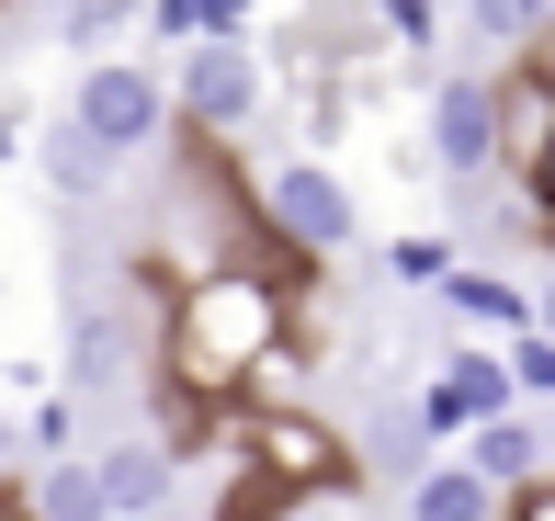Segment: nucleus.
<instances>
[{
    "label": "nucleus",
    "instance_id": "nucleus-6",
    "mask_svg": "<svg viewBox=\"0 0 555 521\" xmlns=\"http://www.w3.org/2000/svg\"><path fill=\"white\" fill-rule=\"evenodd\" d=\"M420 408H431L442 442H476L488 419L521 408V375H511V352H488V340H442V375L420 386Z\"/></svg>",
    "mask_w": 555,
    "mask_h": 521
},
{
    "label": "nucleus",
    "instance_id": "nucleus-5",
    "mask_svg": "<svg viewBox=\"0 0 555 521\" xmlns=\"http://www.w3.org/2000/svg\"><path fill=\"white\" fill-rule=\"evenodd\" d=\"M249 193H261V227L295 261H340L351 250V182L330 159H272V170H249Z\"/></svg>",
    "mask_w": 555,
    "mask_h": 521
},
{
    "label": "nucleus",
    "instance_id": "nucleus-3",
    "mask_svg": "<svg viewBox=\"0 0 555 521\" xmlns=\"http://www.w3.org/2000/svg\"><path fill=\"white\" fill-rule=\"evenodd\" d=\"M420 159L453 193L499 182V68H431V91H420Z\"/></svg>",
    "mask_w": 555,
    "mask_h": 521
},
{
    "label": "nucleus",
    "instance_id": "nucleus-22",
    "mask_svg": "<svg viewBox=\"0 0 555 521\" xmlns=\"http://www.w3.org/2000/svg\"><path fill=\"white\" fill-rule=\"evenodd\" d=\"M533 329L555 340V272H544V284H533Z\"/></svg>",
    "mask_w": 555,
    "mask_h": 521
},
{
    "label": "nucleus",
    "instance_id": "nucleus-20",
    "mask_svg": "<svg viewBox=\"0 0 555 521\" xmlns=\"http://www.w3.org/2000/svg\"><path fill=\"white\" fill-rule=\"evenodd\" d=\"M521 216H533V227L555 238V170H544V182H533V205H521Z\"/></svg>",
    "mask_w": 555,
    "mask_h": 521
},
{
    "label": "nucleus",
    "instance_id": "nucleus-10",
    "mask_svg": "<svg viewBox=\"0 0 555 521\" xmlns=\"http://www.w3.org/2000/svg\"><path fill=\"white\" fill-rule=\"evenodd\" d=\"M35 521H125L114 510V477H103V454H80V465H35Z\"/></svg>",
    "mask_w": 555,
    "mask_h": 521
},
{
    "label": "nucleus",
    "instance_id": "nucleus-2",
    "mask_svg": "<svg viewBox=\"0 0 555 521\" xmlns=\"http://www.w3.org/2000/svg\"><path fill=\"white\" fill-rule=\"evenodd\" d=\"M68 126L91 147H114V159H147L159 136H182V103H170V80L147 57H103L68 80Z\"/></svg>",
    "mask_w": 555,
    "mask_h": 521
},
{
    "label": "nucleus",
    "instance_id": "nucleus-18",
    "mask_svg": "<svg viewBox=\"0 0 555 521\" xmlns=\"http://www.w3.org/2000/svg\"><path fill=\"white\" fill-rule=\"evenodd\" d=\"M511 375H521V408H555V340H544V329L511 340Z\"/></svg>",
    "mask_w": 555,
    "mask_h": 521
},
{
    "label": "nucleus",
    "instance_id": "nucleus-9",
    "mask_svg": "<svg viewBox=\"0 0 555 521\" xmlns=\"http://www.w3.org/2000/svg\"><path fill=\"white\" fill-rule=\"evenodd\" d=\"M465 465H476V477L499 487V499H533V487L555 477V465H544V431H533V408H511V419H488V431L465 442Z\"/></svg>",
    "mask_w": 555,
    "mask_h": 521
},
{
    "label": "nucleus",
    "instance_id": "nucleus-16",
    "mask_svg": "<svg viewBox=\"0 0 555 521\" xmlns=\"http://www.w3.org/2000/svg\"><path fill=\"white\" fill-rule=\"evenodd\" d=\"M23 442H35V465H80V396L46 386L35 408H23Z\"/></svg>",
    "mask_w": 555,
    "mask_h": 521
},
{
    "label": "nucleus",
    "instance_id": "nucleus-11",
    "mask_svg": "<svg viewBox=\"0 0 555 521\" xmlns=\"http://www.w3.org/2000/svg\"><path fill=\"white\" fill-rule=\"evenodd\" d=\"M409 521H511V499H499V487H488V477H476V465H465V454H442V465H431V477H420V487H409Z\"/></svg>",
    "mask_w": 555,
    "mask_h": 521
},
{
    "label": "nucleus",
    "instance_id": "nucleus-14",
    "mask_svg": "<svg viewBox=\"0 0 555 521\" xmlns=\"http://www.w3.org/2000/svg\"><path fill=\"white\" fill-rule=\"evenodd\" d=\"M114 170H125V159H114V147H91L80 126H68V114L46 126V182H57L68 205H91V193H114Z\"/></svg>",
    "mask_w": 555,
    "mask_h": 521
},
{
    "label": "nucleus",
    "instance_id": "nucleus-21",
    "mask_svg": "<svg viewBox=\"0 0 555 521\" xmlns=\"http://www.w3.org/2000/svg\"><path fill=\"white\" fill-rule=\"evenodd\" d=\"M511 521H555V477L533 487V499H511Z\"/></svg>",
    "mask_w": 555,
    "mask_h": 521
},
{
    "label": "nucleus",
    "instance_id": "nucleus-15",
    "mask_svg": "<svg viewBox=\"0 0 555 521\" xmlns=\"http://www.w3.org/2000/svg\"><path fill=\"white\" fill-rule=\"evenodd\" d=\"M238 23H249V0H147V35L182 45V57H193V45H227Z\"/></svg>",
    "mask_w": 555,
    "mask_h": 521
},
{
    "label": "nucleus",
    "instance_id": "nucleus-1",
    "mask_svg": "<svg viewBox=\"0 0 555 521\" xmlns=\"http://www.w3.org/2000/svg\"><path fill=\"white\" fill-rule=\"evenodd\" d=\"M272 352H307L295 340V295L284 272H205V284H170V329H159V408H227L238 386H261Z\"/></svg>",
    "mask_w": 555,
    "mask_h": 521
},
{
    "label": "nucleus",
    "instance_id": "nucleus-12",
    "mask_svg": "<svg viewBox=\"0 0 555 521\" xmlns=\"http://www.w3.org/2000/svg\"><path fill=\"white\" fill-rule=\"evenodd\" d=\"M103 477H114V510L125 521H159L170 510V442H114Z\"/></svg>",
    "mask_w": 555,
    "mask_h": 521
},
{
    "label": "nucleus",
    "instance_id": "nucleus-23",
    "mask_svg": "<svg viewBox=\"0 0 555 521\" xmlns=\"http://www.w3.org/2000/svg\"><path fill=\"white\" fill-rule=\"evenodd\" d=\"M0 521H35V499H23V487H0Z\"/></svg>",
    "mask_w": 555,
    "mask_h": 521
},
{
    "label": "nucleus",
    "instance_id": "nucleus-24",
    "mask_svg": "<svg viewBox=\"0 0 555 521\" xmlns=\"http://www.w3.org/2000/svg\"><path fill=\"white\" fill-rule=\"evenodd\" d=\"M159 521H216V510H159Z\"/></svg>",
    "mask_w": 555,
    "mask_h": 521
},
{
    "label": "nucleus",
    "instance_id": "nucleus-19",
    "mask_svg": "<svg viewBox=\"0 0 555 521\" xmlns=\"http://www.w3.org/2000/svg\"><path fill=\"white\" fill-rule=\"evenodd\" d=\"M23 454H35V442H23V419L0 408V487H12V465H23Z\"/></svg>",
    "mask_w": 555,
    "mask_h": 521
},
{
    "label": "nucleus",
    "instance_id": "nucleus-4",
    "mask_svg": "<svg viewBox=\"0 0 555 521\" xmlns=\"http://www.w3.org/2000/svg\"><path fill=\"white\" fill-rule=\"evenodd\" d=\"M170 103H182V126L205 136V147L249 136V126H261V103H272V68H261V45H249V35L193 45V57L170 68Z\"/></svg>",
    "mask_w": 555,
    "mask_h": 521
},
{
    "label": "nucleus",
    "instance_id": "nucleus-17",
    "mask_svg": "<svg viewBox=\"0 0 555 521\" xmlns=\"http://www.w3.org/2000/svg\"><path fill=\"white\" fill-rule=\"evenodd\" d=\"M137 12H147V0H68V45H80V68H103L114 35H125Z\"/></svg>",
    "mask_w": 555,
    "mask_h": 521
},
{
    "label": "nucleus",
    "instance_id": "nucleus-8",
    "mask_svg": "<svg viewBox=\"0 0 555 521\" xmlns=\"http://www.w3.org/2000/svg\"><path fill=\"white\" fill-rule=\"evenodd\" d=\"M431 442H442V431H431V408H420V396H386V408L363 419V442H351V454H363L374 477H397V487H420V477H431V465H442Z\"/></svg>",
    "mask_w": 555,
    "mask_h": 521
},
{
    "label": "nucleus",
    "instance_id": "nucleus-13",
    "mask_svg": "<svg viewBox=\"0 0 555 521\" xmlns=\"http://www.w3.org/2000/svg\"><path fill=\"white\" fill-rule=\"evenodd\" d=\"M476 45H499V57H544L555 45V0H465Z\"/></svg>",
    "mask_w": 555,
    "mask_h": 521
},
{
    "label": "nucleus",
    "instance_id": "nucleus-7",
    "mask_svg": "<svg viewBox=\"0 0 555 521\" xmlns=\"http://www.w3.org/2000/svg\"><path fill=\"white\" fill-rule=\"evenodd\" d=\"M249 465H261L284 499H295V487H340V477L363 487V454H351V442H330L307 408H261V419H249Z\"/></svg>",
    "mask_w": 555,
    "mask_h": 521
}]
</instances>
